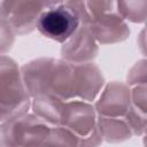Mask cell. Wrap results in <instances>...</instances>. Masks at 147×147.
<instances>
[{
    "instance_id": "obj_1",
    "label": "cell",
    "mask_w": 147,
    "mask_h": 147,
    "mask_svg": "<svg viewBox=\"0 0 147 147\" xmlns=\"http://www.w3.org/2000/svg\"><path fill=\"white\" fill-rule=\"evenodd\" d=\"M31 98L24 86L21 68L14 59L0 55V123L28 113Z\"/></svg>"
},
{
    "instance_id": "obj_2",
    "label": "cell",
    "mask_w": 147,
    "mask_h": 147,
    "mask_svg": "<svg viewBox=\"0 0 147 147\" xmlns=\"http://www.w3.org/2000/svg\"><path fill=\"white\" fill-rule=\"evenodd\" d=\"M51 125L32 113L0 123V147H32L44 142Z\"/></svg>"
},
{
    "instance_id": "obj_3",
    "label": "cell",
    "mask_w": 147,
    "mask_h": 147,
    "mask_svg": "<svg viewBox=\"0 0 147 147\" xmlns=\"http://www.w3.org/2000/svg\"><path fill=\"white\" fill-rule=\"evenodd\" d=\"M80 21L69 1H48L39 15L37 30L56 42H65L79 28Z\"/></svg>"
},
{
    "instance_id": "obj_4",
    "label": "cell",
    "mask_w": 147,
    "mask_h": 147,
    "mask_svg": "<svg viewBox=\"0 0 147 147\" xmlns=\"http://www.w3.org/2000/svg\"><path fill=\"white\" fill-rule=\"evenodd\" d=\"M69 3L78 14L80 24L86 25L98 44H117L126 40L130 36L129 25L119 16L117 10L96 16H88L85 1H69Z\"/></svg>"
},
{
    "instance_id": "obj_5",
    "label": "cell",
    "mask_w": 147,
    "mask_h": 147,
    "mask_svg": "<svg viewBox=\"0 0 147 147\" xmlns=\"http://www.w3.org/2000/svg\"><path fill=\"white\" fill-rule=\"evenodd\" d=\"M48 1H0V20L8 23L15 34L24 36L37 28L39 15Z\"/></svg>"
},
{
    "instance_id": "obj_6",
    "label": "cell",
    "mask_w": 147,
    "mask_h": 147,
    "mask_svg": "<svg viewBox=\"0 0 147 147\" xmlns=\"http://www.w3.org/2000/svg\"><path fill=\"white\" fill-rule=\"evenodd\" d=\"M96 111L91 102L70 100L64 102L60 125L83 138L96 127Z\"/></svg>"
},
{
    "instance_id": "obj_7",
    "label": "cell",
    "mask_w": 147,
    "mask_h": 147,
    "mask_svg": "<svg viewBox=\"0 0 147 147\" xmlns=\"http://www.w3.org/2000/svg\"><path fill=\"white\" fill-rule=\"evenodd\" d=\"M105 77L101 69L93 62L74 64V100L86 102L94 101L105 86Z\"/></svg>"
},
{
    "instance_id": "obj_8",
    "label": "cell",
    "mask_w": 147,
    "mask_h": 147,
    "mask_svg": "<svg viewBox=\"0 0 147 147\" xmlns=\"http://www.w3.org/2000/svg\"><path fill=\"white\" fill-rule=\"evenodd\" d=\"M93 106L99 116L124 117L131 106L130 87L122 82H110L103 86Z\"/></svg>"
},
{
    "instance_id": "obj_9",
    "label": "cell",
    "mask_w": 147,
    "mask_h": 147,
    "mask_svg": "<svg viewBox=\"0 0 147 147\" xmlns=\"http://www.w3.org/2000/svg\"><path fill=\"white\" fill-rule=\"evenodd\" d=\"M54 62V57L42 56L33 59L21 67L22 79L31 99L49 94V83Z\"/></svg>"
},
{
    "instance_id": "obj_10",
    "label": "cell",
    "mask_w": 147,
    "mask_h": 147,
    "mask_svg": "<svg viewBox=\"0 0 147 147\" xmlns=\"http://www.w3.org/2000/svg\"><path fill=\"white\" fill-rule=\"evenodd\" d=\"M98 53V42L84 24H80L76 32L61 46V59L72 64L92 62Z\"/></svg>"
},
{
    "instance_id": "obj_11",
    "label": "cell",
    "mask_w": 147,
    "mask_h": 147,
    "mask_svg": "<svg viewBox=\"0 0 147 147\" xmlns=\"http://www.w3.org/2000/svg\"><path fill=\"white\" fill-rule=\"evenodd\" d=\"M72 85L74 64L62 59H55L49 83V94L55 95L62 101L74 100Z\"/></svg>"
},
{
    "instance_id": "obj_12",
    "label": "cell",
    "mask_w": 147,
    "mask_h": 147,
    "mask_svg": "<svg viewBox=\"0 0 147 147\" xmlns=\"http://www.w3.org/2000/svg\"><path fill=\"white\" fill-rule=\"evenodd\" d=\"M64 102L65 101H62L55 95L45 94L31 99L30 108L32 109V114L45 123L51 126H56L60 125Z\"/></svg>"
},
{
    "instance_id": "obj_13",
    "label": "cell",
    "mask_w": 147,
    "mask_h": 147,
    "mask_svg": "<svg viewBox=\"0 0 147 147\" xmlns=\"http://www.w3.org/2000/svg\"><path fill=\"white\" fill-rule=\"evenodd\" d=\"M96 125L103 141L109 144L124 142L132 138V132L123 117H96Z\"/></svg>"
},
{
    "instance_id": "obj_14",
    "label": "cell",
    "mask_w": 147,
    "mask_h": 147,
    "mask_svg": "<svg viewBox=\"0 0 147 147\" xmlns=\"http://www.w3.org/2000/svg\"><path fill=\"white\" fill-rule=\"evenodd\" d=\"M44 144L47 147H78L79 137L69 129L56 125L49 127Z\"/></svg>"
},
{
    "instance_id": "obj_15",
    "label": "cell",
    "mask_w": 147,
    "mask_h": 147,
    "mask_svg": "<svg viewBox=\"0 0 147 147\" xmlns=\"http://www.w3.org/2000/svg\"><path fill=\"white\" fill-rule=\"evenodd\" d=\"M117 13L124 21L145 23L147 16V1H116Z\"/></svg>"
},
{
    "instance_id": "obj_16",
    "label": "cell",
    "mask_w": 147,
    "mask_h": 147,
    "mask_svg": "<svg viewBox=\"0 0 147 147\" xmlns=\"http://www.w3.org/2000/svg\"><path fill=\"white\" fill-rule=\"evenodd\" d=\"M133 136H144L146 132V113L140 111L132 105L123 117Z\"/></svg>"
},
{
    "instance_id": "obj_17",
    "label": "cell",
    "mask_w": 147,
    "mask_h": 147,
    "mask_svg": "<svg viewBox=\"0 0 147 147\" xmlns=\"http://www.w3.org/2000/svg\"><path fill=\"white\" fill-rule=\"evenodd\" d=\"M147 62L145 59L139 60L127 72L126 85L129 87L142 86L147 83Z\"/></svg>"
},
{
    "instance_id": "obj_18",
    "label": "cell",
    "mask_w": 147,
    "mask_h": 147,
    "mask_svg": "<svg viewBox=\"0 0 147 147\" xmlns=\"http://www.w3.org/2000/svg\"><path fill=\"white\" fill-rule=\"evenodd\" d=\"M15 33L8 23L0 20V55H6L15 42Z\"/></svg>"
},
{
    "instance_id": "obj_19",
    "label": "cell",
    "mask_w": 147,
    "mask_h": 147,
    "mask_svg": "<svg viewBox=\"0 0 147 147\" xmlns=\"http://www.w3.org/2000/svg\"><path fill=\"white\" fill-rule=\"evenodd\" d=\"M131 92V105L139 109L142 113L147 111V87L146 85L142 86H134L130 87Z\"/></svg>"
},
{
    "instance_id": "obj_20",
    "label": "cell",
    "mask_w": 147,
    "mask_h": 147,
    "mask_svg": "<svg viewBox=\"0 0 147 147\" xmlns=\"http://www.w3.org/2000/svg\"><path fill=\"white\" fill-rule=\"evenodd\" d=\"M102 142H103V139H102L101 133L96 125V127L88 136L79 138L78 147H100Z\"/></svg>"
},
{
    "instance_id": "obj_21",
    "label": "cell",
    "mask_w": 147,
    "mask_h": 147,
    "mask_svg": "<svg viewBox=\"0 0 147 147\" xmlns=\"http://www.w3.org/2000/svg\"><path fill=\"white\" fill-rule=\"evenodd\" d=\"M32 147H47L44 142H41V144H38V145H34V146H32Z\"/></svg>"
}]
</instances>
